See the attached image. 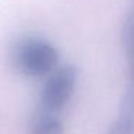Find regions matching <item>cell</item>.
<instances>
[{
    "label": "cell",
    "mask_w": 134,
    "mask_h": 134,
    "mask_svg": "<svg viewBox=\"0 0 134 134\" xmlns=\"http://www.w3.org/2000/svg\"><path fill=\"white\" fill-rule=\"evenodd\" d=\"M13 64L20 74L32 78L49 75L58 68V51L39 36H25L13 46Z\"/></svg>",
    "instance_id": "1"
},
{
    "label": "cell",
    "mask_w": 134,
    "mask_h": 134,
    "mask_svg": "<svg viewBox=\"0 0 134 134\" xmlns=\"http://www.w3.org/2000/svg\"><path fill=\"white\" fill-rule=\"evenodd\" d=\"M78 71L71 65L56 68L49 74L41 94V108L59 113L69 102L76 87Z\"/></svg>",
    "instance_id": "2"
},
{
    "label": "cell",
    "mask_w": 134,
    "mask_h": 134,
    "mask_svg": "<svg viewBox=\"0 0 134 134\" xmlns=\"http://www.w3.org/2000/svg\"><path fill=\"white\" fill-rule=\"evenodd\" d=\"M105 134H134V75H130L118 114Z\"/></svg>",
    "instance_id": "3"
},
{
    "label": "cell",
    "mask_w": 134,
    "mask_h": 134,
    "mask_svg": "<svg viewBox=\"0 0 134 134\" xmlns=\"http://www.w3.org/2000/svg\"><path fill=\"white\" fill-rule=\"evenodd\" d=\"M30 134H64V122L58 113L39 108L30 121Z\"/></svg>",
    "instance_id": "4"
},
{
    "label": "cell",
    "mask_w": 134,
    "mask_h": 134,
    "mask_svg": "<svg viewBox=\"0 0 134 134\" xmlns=\"http://www.w3.org/2000/svg\"><path fill=\"white\" fill-rule=\"evenodd\" d=\"M122 45H124L125 52L134 45V6L128 12L124 26H122Z\"/></svg>",
    "instance_id": "5"
}]
</instances>
